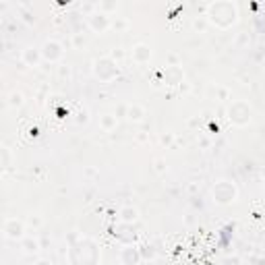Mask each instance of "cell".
Listing matches in <instances>:
<instances>
[{
    "instance_id": "28",
    "label": "cell",
    "mask_w": 265,
    "mask_h": 265,
    "mask_svg": "<svg viewBox=\"0 0 265 265\" xmlns=\"http://www.w3.org/2000/svg\"><path fill=\"white\" fill-rule=\"evenodd\" d=\"M110 56H112V58H114V60H116V62H118V60H120V58H122V52H120V50H114V52H112V54H110Z\"/></svg>"
},
{
    "instance_id": "14",
    "label": "cell",
    "mask_w": 265,
    "mask_h": 265,
    "mask_svg": "<svg viewBox=\"0 0 265 265\" xmlns=\"http://www.w3.org/2000/svg\"><path fill=\"white\" fill-rule=\"evenodd\" d=\"M145 116H147L145 108L141 104H129V108H127V120L129 122H143Z\"/></svg>"
},
{
    "instance_id": "23",
    "label": "cell",
    "mask_w": 265,
    "mask_h": 265,
    "mask_svg": "<svg viewBox=\"0 0 265 265\" xmlns=\"http://www.w3.org/2000/svg\"><path fill=\"white\" fill-rule=\"evenodd\" d=\"M27 224H29V226H33V228H37V226H41V218H37V216H31L29 220H27Z\"/></svg>"
},
{
    "instance_id": "20",
    "label": "cell",
    "mask_w": 265,
    "mask_h": 265,
    "mask_svg": "<svg viewBox=\"0 0 265 265\" xmlns=\"http://www.w3.org/2000/svg\"><path fill=\"white\" fill-rule=\"evenodd\" d=\"M207 25H209L207 17H199V19H195V23H193V27H195V31H199V33H203V31L207 29Z\"/></svg>"
},
{
    "instance_id": "19",
    "label": "cell",
    "mask_w": 265,
    "mask_h": 265,
    "mask_svg": "<svg viewBox=\"0 0 265 265\" xmlns=\"http://www.w3.org/2000/svg\"><path fill=\"white\" fill-rule=\"evenodd\" d=\"M6 104H8L10 108H19V106H23V93H21V91H12V93L8 95Z\"/></svg>"
},
{
    "instance_id": "31",
    "label": "cell",
    "mask_w": 265,
    "mask_h": 265,
    "mask_svg": "<svg viewBox=\"0 0 265 265\" xmlns=\"http://www.w3.org/2000/svg\"><path fill=\"white\" fill-rule=\"evenodd\" d=\"M112 27H116V29H124V27H127V21H118V23H114Z\"/></svg>"
},
{
    "instance_id": "17",
    "label": "cell",
    "mask_w": 265,
    "mask_h": 265,
    "mask_svg": "<svg viewBox=\"0 0 265 265\" xmlns=\"http://www.w3.org/2000/svg\"><path fill=\"white\" fill-rule=\"evenodd\" d=\"M0 156H2V162H0V166H2L4 170H8L10 164H12V153H10V149L6 145H2V147H0Z\"/></svg>"
},
{
    "instance_id": "4",
    "label": "cell",
    "mask_w": 265,
    "mask_h": 265,
    "mask_svg": "<svg viewBox=\"0 0 265 265\" xmlns=\"http://www.w3.org/2000/svg\"><path fill=\"white\" fill-rule=\"evenodd\" d=\"M253 118V110H251L249 102L245 100H234L228 106V120L234 124V127H247Z\"/></svg>"
},
{
    "instance_id": "29",
    "label": "cell",
    "mask_w": 265,
    "mask_h": 265,
    "mask_svg": "<svg viewBox=\"0 0 265 265\" xmlns=\"http://www.w3.org/2000/svg\"><path fill=\"white\" fill-rule=\"evenodd\" d=\"M60 77H66V79L71 77V71H68V66H66V68H64V66H60Z\"/></svg>"
},
{
    "instance_id": "16",
    "label": "cell",
    "mask_w": 265,
    "mask_h": 265,
    "mask_svg": "<svg viewBox=\"0 0 265 265\" xmlns=\"http://www.w3.org/2000/svg\"><path fill=\"white\" fill-rule=\"evenodd\" d=\"M100 127L106 133L116 131V127H118V116L116 114H104V116H100Z\"/></svg>"
},
{
    "instance_id": "8",
    "label": "cell",
    "mask_w": 265,
    "mask_h": 265,
    "mask_svg": "<svg viewBox=\"0 0 265 265\" xmlns=\"http://www.w3.org/2000/svg\"><path fill=\"white\" fill-rule=\"evenodd\" d=\"M2 234L8 241H23L25 239V222L17 218H6L2 224Z\"/></svg>"
},
{
    "instance_id": "26",
    "label": "cell",
    "mask_w": 265,
    "mask_h": 265,
    "mask_svg": "<svg viewBox=\"0 0 265 265\" xmlns=\"http://www.w3.org/2000/svg\"><path fill=\"white\" fill-rule=\"evenodd\" d=\"M23 19H25L27 23H29V25L35 23V17H31V12H25V10H23Z\"/></svg>"
},
{
    "instance_id": "15",
    "label": "cell",
    "mask_w": 265,
    "mask_h": 265,
    "mask_svg": "<svg viewBox=\"0 0 265 265\" xmlns=\"http://www.w3.org/2000/svg\"><path fill=\"white\" fill-rule=\"evenodd\" d=\"M19 243H21V249H23L25 255H35L37 251L41 249V247H39V241L33 239V236H25V239L19 241Z\"/></svg>"
},
{
    "instance_id": "9",
    "label": "cell",
    "mask_w": 265,
    "mask_h": 265,
    "mask_svg": "<svg viewBox=\"0 0 265 265\" xmlns=\"http://www.w3.org/2000/svg\"><path fill=\"white\" fill-rule=\"evenodd\" d=\"M120 265H139L143 259H141V251H139L135 245H124L120 249Z\"/></svg>"
},
{
    "instance_id": "7",
    "label": "cell",
    "mask_w": 265,
    "mask_h": 265,
    "mask_svg": "<svg viewBox=\"0 0 265 265\" xmlns=\"http://www.w3.org/2000/svg\"><path fill=\"white\" fill-rule=\"evenodd\" d=\"M112 19H110V15H104V12L100 10H93L87 15V27L93 31V33H106L108 29H112Z\"/></svg>"
},
{
    "instance_id": "33",
    "label": "cell",
    "mask_w": 265,
    "mask_h": 265,
    "mask_svg": "<svg viewBox=\"0 0 265 265\" xmlns=\"http://www.w3.org/2000/svg\"><path fill=\"white\" fill-rule=\"evenodd\" d=\"M263 189H265V176H263Z\"/></svg>"
},
{
    "instance_id": "10",
    "label": "cell",
    "mask_w": 265,
    "mask_h": 265,
    "mask_svg": "<svg viewBox=\"0 0 265 265\" xmlns=\"http://www.w3.org/2000/svg\"><path fill=\"white\" fill-rule=\"evenodd\" d=\"M160 75L164 77V83H166V85H180V83L185 81V71H183V68H180L178 64L166 66Z\"/></svg>"
},
{
    "instance_id": "3",
    "label": "cell",
    "mask_w": 265,
    "mask_h": 265,
    "mask_svg": "<svg viewBox=\"0 0 265 265\" xmlns=\"http://www.w3.org/2000/svg\"><path fill=\"white\" fill-rule=\"evenodd\" d=\"M93 75L100 83H112L120 75V66L112 56H100L93 62Z\"/></svg>"
},
{
    "instance_id": "22",
    "label": "cell",
    "mask_w": 265,
    "mask_h": 265,
    "mask_svg": "<svg viewBox=\"0 0 265 265\" xmlns=\"http://www.w3.org/2000/svg\"><path fill=\"white\" fill-rule=\"evenodd\" d=\"M139 251H141V259H156V251H153V247H143Z\"/></svg>"
},
{
    "instance_id": "24",
    "label": "cell",
    "mask_w": 265,
    "mask_h": 265,
    "mask_svg": "<svg viewBox=\"0 0 265 265\" xmlns=\"http://www.w3.org/2000/svg\"><path fill=\"white\" fill-rule=\"evenodd\" d=\"M73 41H75V46H77V48H81V46H85V39H83V35H81V33H75Z\"/></svg>"
},
{
    "instance_id": "13",
    "label": "cell",
    "mask_w": 265,
    "mask_h": 265,
    "mask_svg": "<svg viewBox=\"0 0 265 265\" xmlns=\"http://www.w3.org/2000/svg\"><path fill=\"white\" fill-rule=\"evenodd\" d=\"M118 218H120L122 224H131L133 226L135 222L139 220V209L133 207V205H124V207L118 209Z\"/></svg>"
},
{
    "instance_id": "21",
    "label": "cell",
    "mask_w": 265,
    "mask_h": 265,
    "mask_svg": "<svg viewBox=\"0 0 265 265\" xmlns=\"http://www.w3.org/2000/svg\"><path fill=\"white\" fill-rule=\"evenodd\" d=\"M166 168H168V164H166L164 158H156V160H153V170H156L158 174H164Z\"/></svg>"
},
{
    "instance_id": "5",
    "label": "cell",
    "mask_w": 265,
    "mask_h": 265,
    "mask_svg": "<svg viewBox=\"0 0 265 265\" xmlns=\"http://www.w3.org/2000/svg\"><path fill=\"white\" fill-rule=\"evenodd\" d=\"M212 197L218 205H230L239 197V189H236V185L230 183V180H218L212 187Z\"/></svg>"
},
{
    "instance_id": "32",
    "label": "cell",
    "mask_w": 265,
    "mask_h": 265,
    "mask_svg": "<svg viewBox=\"0 0 265 265\" xmlns=\"http://www.w3.org/2000/svg\"><path fill=\"white\" fill-rule=\"evenodd\" d=\"M255 263H257V265H265V257H257Z\"/></svg>"
},
{
    "instance_id": "27",
    "label": "cell",
    "mask_w": 265,
    "mask_h": 265,
    "mask_svg": "<svg viewBox=\"0 0 265 265\" xmlns=\"http://www.w3.org/2000/svg\"><path fill=\"white\" fill-rule=\"evenodd\" d=\"M33 265H52V261H50V259H46V257H39Z\"/></svg>"
},
{
    "instance_id": "2",
    "label": "cell",
    "mask_w": 265,
    "mask_h": 265,
    "mask_svg": "<svg viewBox=\"0 0 265 265\" xmlns=\"http://www.w3.org/2000/svg\"><path fill=\"white\" fill-rule=\"evenodd\" d=\"M73 265H97L100 261V251L95 249V243L89 239H81L79 245H71V253H68Z\"/></svg>"
},
{
    "instance_id": "25",
    "label": "cell",
    "mask_w": 265,
    "mask_h": 265,
    "mask_svg": "<svg viewBox=\"0 0 265 265\" xmlns=\"http://www.w3.org/2000/svg\"><path fill=\"white\" fill-rule=\"evenodd\" d=\"M172 141H174V135H172V133H168V135H162V143H164V145H170Z\"/></svg>"
},
{
    "instance_id": "6",
    "label": "cell",
    "mask_w": 265,
    "mask_h": 265,
    "mask_svg": "<svg viewBox=\"0 0 265 265\" xmlns=\"http://www.w3.org/2000/svg\"><path fill=\"white\" fill-rule=\"evenodd\" d=\"M41 58L46 62H60L62 56H64V46L60 44L58 39H46L44 44H41Z\"/></svg>"
},
{
    "instance_id": "11",
    "label": "cell",
    "mask_w": 265,
    "mask_h": 265,
    "mask_svg": "<svg viewBox=\"0 0 265 265\" xmlns=\"http://www.w3.org/2000/svg\"><path fill=\"white\" fill-rule=\"evenodd\" d=\"M131 58L137 64H147L151 60V48L147 44H135L131 50Z\"/></svg>"
},
{
    "instance_id": "1",
    "label": "cell",
    "mask_w": 265,
    "mask_h": 265,
    "mask_svg": "<svg viewBox=\"0 0 265 265\" xmlns=\"http://www.w3.org/2000/svg\"><path fill=\"white\" fill-rule=\"evenodd\" d=\"M205 17L209 25H216L218 29H230L239 21V4L232 0H216L205 6Z\"/></svg>"
},
{
    "instance_id": "12",
    "label": "cell",
    "mask_w": 265,
    "mask_h": 265,
    "mask_svg": "<svg viewBox=\"0 0 265 265\" xmlns=\"http://www.w3.org/2000/svg\"><path fill=\"white\" fill-rule=\"evenodd\" d=\"M41 60V50L39 48H25L23 50V54H21V62L25 64V66H37Z\"/></svg>"
},
{
    "instance_id": "18",
    "label": "cell",
    "mask_w": 265,
    "mask_h": 265,
    "mask_svg": "<svg viewBox=\"0 0 265 265\" xmlns=\"http://www.w3.org/2000/svg\"><path fill=\"white\" fill-rule=\"evenodd\" d=\"M95 8L104 12V15H110V12H116L118 10V2H97Z\"/></svg>"
},
{
    "instance_id": "30",
    "label": "cell",
    "mask_w": 265,
    "mask_h": 265,
    "mask_svg": "<svg viewBox=\"0 0 265 265\" xmlns=\"http://www.w3.org/2000/svg\"><path fill=\"white\" fill-rule=\"evenodd\" d=\"M79 122H87V112H85V110H83V112L79 114V118H77Z\"/></svg>"
}]
</instances>
